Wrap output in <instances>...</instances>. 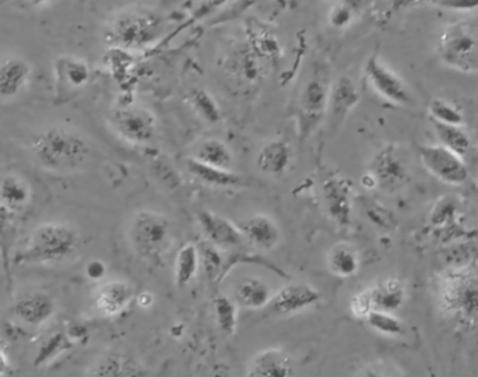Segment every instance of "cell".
I'll list each match as a JSON object with an SVG mask.
<instances>
[{
  "label": "cell",
  "instance_id": "33",
  "mask_svg": "<svg viewBox=\"0 0 478 377\" xmlns=\"http://www.w3.org/2000/svg\"><path fill=\"white\" fill-rule=\"evenodd\" d=\"M215 322L221 332L234 335L238 325V306L227 297H217L215 299Z\"/></svg>",
  "mask_w": 478,
  "mask_h": 377
},
{
  "label": "cell",
  "instance_id": "47",
  "mask_svg": "<svg viewBox=\"0 0 478 377\" xmlns=\"http://www.w3.org/2000/svg\"><path fill=\"white\" fill-rule=\"evenodd\" d=\"M7 371V361L6 356L4 353H0V373Z\"/></svg>",
  "mask_w": 478,
  "mask_h": 377
},
{
  "label": "cell",
  "instance_id": "31",
  "mask_svg": "<svg viewBox=\"0 0 478 377\" xmlns=\"http://www.w3.org/2000/svg\"><path fill=\"white\" fill-rule=\"evenodd\" d=\"M365 320L372 330L387 337H397L405 332V323L396 316L395 312L372 309Z\"/></svg>",
  "mask_w": 478,
  "mask_h": 377
},
{
  "label": "cell",
  "instance_id": "24",
  "mask_svg": "<svg viewBox=\"0 0 478 377\" xmlns=\"http://www.w3.org/2000/svg\"><path fill=\"white\" fill-rule=\"evenodd\" d=\"M369 297L374 309L396 312L406 301L405 284L400 279H387L369 289Z\"/></svg>",
  "mask_w": 478,
  "mask_h": 377
},
{
  "label": "cell",
  "instance_id": "6",
  "mask_svg": "<svg viewBox=\"0 0 478 377\" xmlns=\"http://www.w3.org/2000/svg\"><path fill=\"white\" fill-rule=\"evenodd\" d=\"M439 55L459 71H478V23H452L439 40Z\"/></svg>",
  "mask_w": 478,
  "mask_h": 377
},
{
  "label": "cell",
  "instance_id": "30",
  "mask_svg": "<svg viewBox=\"0 0 478 377\" xmlns=\"http://www.w3.org/2000/svg\"><path fill=\"white\" fill-rule=\"evenodd\" d=\"M436 135H438L439 141L445 147L451 148L459 156H464L470 150L472 140H470L469 133L464 129V126L456 125H444V123L434 122Z\"/></svg>",
  "mask_w": 478,
  "mask_h": 377
},
{
  "label": "cell",
  "instance_id": "28",
  "mask_svg": "<svg viewBox=\"0 0 478 377\" xmlns=\"http://www.w3.org/2000/svg\"><path fill=\"white\" fill-rule=\"evenodd\" d=\"M329 270L340 278L356 276L359 270V258L357 251L346 243L331 248L328 256Z\"/></svg>",
  "mask_w": 478,
  "mask_h": 377
},
{
  "label": "cell",
  "instance_id": "21",
  "mask_svg": "<svg viewBox=\"0 0 478 377\" xmlns=\"http://www.w3.org/2000/svg\"><path fill=\"white\" fill-rule=\"evenodd\" d=\"M292 146L280 138V140L270 141L262 148L256 158V164H258V168L267 175L282 176L292 165Z\"/></svg>",
  "mask_w": 478,
  "mask_h": 377
},
{
  "label": "cell",
  "instance_id": "46",
  "mask_svg": "<svg viewBox=\"0 0 478 377\" xmlns=\"http://www.w3.org/2000/svg\"><path fill=\"white\" fill-rule=\"evenodd\" d=\"M25 2L30 4L31 6L43 7L46 6V5H50L51 2H53V0H25Z\"/></svg>",
  "mask_w": 478,
  "mask_h": 377
},
{
  "label": "cell",
  "instance_id": "42",
  "mask_svg": "<svg viewBox=\"0 0 478 377\" xmlns=\"http://www.w3.org/2000/svg\"><path fill=\"white\" fill-rule=\"evenodd\" d=\"M367 215L371 218V221L375 222L378 227L387 228L389 224L390 215L384 214V210L380 207H371V209L367 210Z\"/></svg>",
  "mask_w": 478,
  "mask_h": 377
},
{
  "label": "cell",
  "instance_id": "3",
  "mask_svg": "<svg viewBox=\"0 0 478 377\" xmlns=\"http://www.w3.org/2000/svg\"><path fill=\"white\" fill-rule=\"evenodd\" d=\"M33 153L41 165L53 171H74L86 163L90 146L83 136L68 126L56 125L33 141Z\"/></svg>",
  "mask_w": 478,
  "mask_h": 377
},
{
  "label": "cell",
  "instance_id": "43",
  "mask_svg": "<svg viewBox=\"0 0 478 377\" xmlns=\"http://www.w3.org/2000/svg\"><path fill=\"white\" fill-rule=\"evenodd\" d=\"M105 273H107V267H105L102 261L92 260L87 266V276L91 279H101L105 276Z\"/></svg>",
  "mask_w": 478,
  "mask_h": 377
},
{
  "label": "cell",
  "instance_id": "34",
  "mask_svg": "<svg viewBox=\"0 0 478 377\" xmlns=\"http://www.w3.org/2000/svg\"><path fill=\"white\" fill-rule=\"evenodd\" d=\"M190 102L194 105L197 115L202 117L206 122L218 123L223 118L217 102L206 90L197 89L190 92Z\"/></svg>",
  "mask_w": 478,
  "mask_h": 377
},
{
  "label": "cell",
  "instance_id": "29",
  "mask_svg": "<svg viewBox=\"0 0 478 377\" xmlns=\"http://www.w3.org/2000/svg\"><path fill=\"white\" fill-rule=\"evenodd\" d=\"M196 158L207 165L223 169H231L234 163L230 147L225 145V141L218 140V138L206 140L197 150Z\"/></svg>",
  "mask_w": 478,
  "mask_h": 377
},
{
  "label": "cell",
  "instance_id": "44",
  "mask_svg": "<svg viewBox=\"0 0 478 377\" xmlns=\"http://www.w3.org/2000/svg\"><path fill=\"white\" fill-rule=\"evenodd\" d=\"M139 305L143 307H148L153 304V295L148 294V292H143V294L139 295Z\"/></svg>",
  "mask_w": 478,
  "mask_h": 377
},
{
  "label": "cell",
  "instance_id": "39",
  "mask_svg": "<svg viewBox=\"0 0 478 377\" xmlns=\"http://www.w3.org/2000/svg\"><path fill=\"white\" fill-rule=\"evenodd\" d=\"M231 0H202L197 5L196 9L194 10V14L187 20V25L194 24V23L200 22V20L206 19L207 15L213 14V13L220 10L221 7H225V5L230 4Z\"/></svg>",
  "mask_w": 478,
  "mask_h": 377
},
{
  "label": "cell",
  "instance_id": "19",
  "mask_svg": "<svg viewBox=\"0 0 478 377\" xmlns=\"http://www.w3.org/2000/svg\"><path fill=\"white\" fill-rule=\"evenodd\" d=\"M261 56L254 52L251 45H241L228 58V71L236 80L243 83H256L263 77V63Z\"/></svg>",
  "mask_w": 478,
  "mask_h": 377
},
{
  "label": "cell",
  "instance_id": "7",
  "mask_svg": "<svg viewBox=\"0 0 478 377\" xmlns=\"http://www.w3.org/2000/svg\"><path fill=\"white\" fill-rule=\"evenodd\" d=\"M329 90L322 76L311 77L298 99L297 123L301 138L310 137L328 114Z\"/></svg>",
  "mask_w": 478,
  "mask_h": 377
},
{
  "label": "cell",
  "instance_id": "25",
  "mask_svg": "<svg viewBox=\"0 0 478 377\" xmlns=\"http://www.w3.org/2000/svg\"><path fill=\"white\" fill-rule=\"evenodd\" d=\"M92 376L128 377L146 376L145 369L141 368L130 356L112 353L105 356L92 368Z\"/></svg>",
  "mask_w": 478,
  "mask_h": 377
},
{
  "label": "cell",
  "instance_id": "4",
  "mask_svg": "<svg viewBox=\"0 0 478 377\" xmlns=\"http://www.w3.org/2000/svg\"><path fill=\"white\" fill-rule=\"evenodd\" d=\"M79 233L65 222L38 225L25 245V260L33 263H59L72 258L79 248Z\"/></svg>",
  "mask_w": 478,
  "mask_h": 377
},
{
  "label": "cell",
  "instance_id": "20",
  "mask_svg": "<svg viewBox=\"0 0 478 377\" xmlns=\"http://www.w3.org/2000/svg\"><path fill=\"white\" fill-rule=\"evenodd\" d=\"M186 169L190 175L197 179L200 184H207V186L228 189V187H239L245 184V179L231 169L207 165L197 158H189L186 161Z\"/></svg>",
  "mask_w": 478,
  "mask_h": 377
},
{
  "label": "cell",
  "instance_id": "11",
  "mask_svg": "<svg viewBox=\"0 0 478 377\" xmlns=\"http://www.w3.org/2000/svg\"><path fill=\"white\" fill-rule=\"evenodd\" d=\"M371 174L377 179L378 186L393 193L402 189L408 179L405 161L400 158L395 147H387L380 151L372 161Z\"/></svg>",
  "mask_w": 478,
  "mask_h": 377
},
{
  "label": "cell",
  "instance_id": "35",
  "mask_svg": "<svg viewBox=\"0 0 478 377\" xmlns=\"http://www.w3.org/2000/svg\"><path fill=\"white\" fill-rule=\"evenodd\" d=\"M428 111L434 122L444 123V125L464 126V112L460 111L456 105L446 101V99H433L431 104H429Z\"/></svg>",
  "mask_w": 478,
  "mask_h": 377
},
{
  "label": "cell",
  "instance_id": "36",
  "mask_svg": "<svg viewBox=\"0 0 478 377\" xmlns=\"http://www.w3.org/2000/svg\"><path fill=\"white\" fill-rule=\"evenodd\" d=\"M197 248H199L200 267L205 271V276L210 281H215L220 277L223 266H225V261L221 258L217 246L207 240V242L200 243Z\"/></svg>",
  "mask_w": 478,
  "mask_h": 377
},
{
  "label": "cell",
  "instance_id": "12",
  "mask_svg": "<svg viewBox=\"0 0 478 377\" xmlns=\"http://www.w3.org/2000/svg\"><path fill=\"white\" fill-rule=\"evenodd\" d=\"M114 125L126 140L136 145L148 143L156 135V119L143 108H126L115 114Z\"/></svg>",
  "mask_w": 478,
  "mask_h": 377
},
{
  "label": "cell",
  "instance_id": "45",
  "mask_svg": "<svg viewBox=\"0 0 478 377\" xmlns=\"http://www.w3.org/2000/svg\"><path fill=\"white\" fill-rule=\"evenodd\" d=\"M362 184H364L367 189H374V187L378 186V182L377 179H375V176L372 175L371 172H369L367 175L362 176Z\"/></svg>",
  "mask_w": 478,
  "mask_h": 377
},
{
  "label": "cell",
  "instance_id": "5",
  "mask_svg": "<svg viewBox=\"0 0 478 377\" xmlns=\"http://www.w3.org/2000/svg\"><path fill=\"white\" fill-rule=\"evenodd\" d=\"M129 240L140 258L157 260L171 245V224L163 214L143 210L130 222Z\"/></svg>",
  "mask_w": 478,
  "mask_h": 377
},
{
  "label": "cell",
  "instance_id": "15",
  "mask_svg": "<svg viewBox=\"0 0 478 377\" xmlns=\"http://www.w3.org/2000/svg\"><path fill=\"white\" fill-rule=\"evenodd\" d=\"M359 101V92L354 81L347 76L339 77L329 90L328 112L333 125H341Z\"/></svg>",
  "mask_w": 478,
  "mask_h": 377
},
{
  "label": "cell",
  "instance_id": "1",
  "mask_svg": "<svg viewBox=\"0 0 478 377\" xmlns=\"http://www.w3.org/2000/svg\"><path fill=\"white\" fill-rule=\"evenodd\" d=\"M436 301L445 316L460 327L478 325V266L452 269L436 281Z\"/></svg>",
  "mask_w": 478,
  "mask_h": 377
},
{
  "label": "cell",
  "instance_id": "40",
  "mask_svg": "<svg viewBox=\"0 0 478 377\" xmlns=\"http://www.w3.org/2000/svg\"><path fill=\"white\" fill-rule=\"evenodd\" d=\"M431 2L454 12H473L478 9V0H431Z\"/></svg>",
  "mask_w": 478,
  "mask_h": 377
},
{
  "label": "cell",
  "instance_id": "10",
  "mask_svg": "<svg viewBox=\"0 0 478 377\" xmlns=\"http://www.w3.org/2000/svg\"><path fill=\"white\" fill-rule=\"evenodd\" d=\"M326 212L339 227H349L353 212V184L346 178H331L323 184Z\"/></svg>",
  "mask_w": 478,
  "mask_h": 377
},
{
  "label": "cell",
  "instance_id": "16",
  "mask_svg": "<svg viewBox=\"0 0 478 377\" xmlns=\"http://www.w3.org/2000/svg\"><path fill=\"white\" fill-rule=\"evenodd\" d=\"M294 363L292 356L282 348H269L254 355L248 366L252 377H292Z\"/></svg>",
  "mask_w": 478,
  "mask_h": 377
},
{
  "label": "cell",
  "instance_id": "2",
  "mask_svg": "<svg viewBox=\"0 0 478 377\" xmlns=\"http://www.w3.org/2000/svg\"><path fill=\"white\" fill-rule=\"evenodd\" d=\"M167 28L168 20L156 10L128 9L110 20L105 38L117 50L140 51L156 45Z\"/></svg>",
  "mask_w": 478,
  "mask_h": 377
},
{
  "label": "cell",
  "instance_id": "9",
  "mask_svg": "<svg viewBox=\"0 0 478 377\" xmlns=\"http://www.w3.org/2000/svg\"><path fill=\"white\" fill-rule=\"evenodd\" d=\"M364 71L367 80L382 99L397 105H410L413 102V97L402 77L387 68L378 56H371L367 61Z\"/></svg>",
  "mask_w": 478,
  "mask_h": 377
},
{
  "label": "cell",
  "instance_id": "17",
  "mask_svg": "<svg viewBox=\"0 0 478 377\" xmlns=\"http://www.w3.org/2000/svg\"><path fill=\"white\" fill-rule=\"evenodd\" d=\"M239 230L243 232L245 240L262 250L276 248L282 237L279 225L273 218L264 214H256L249 218L241 224Z\"/></svg>",
  "mask_w": 478,
  "mask_h": 377
},
{
  "label": "cell",
  "instance_id": "22",
  "mask_svg": "<svg viewBox=\"0 0 478 377\" xmlns=\"http://www.w3.org/2000/svg\"><path fill=\"white\" fill-rule=\"evenodd\" d=\"M31 68L20 58L0 61V97L17 96L30 79Z\"/></svg>",
  "mask_w": 478,
  "mask_h": 377
},
{
  "label": "cell",
  "instance_id": "32",
  "mask_svg": "<svg viewBox=\"0 0 478 377\" xmlns=\"http://www.w3.org/2000/svg\"><path fill=\"white\" fill-rule=\"evenodd\" d=\"M0 196L10 209L19 210L30 200V189L23 179L7 176L0 184Z\"/></svg>",
  "mask_w": 478,
  "mask_h": 377
},
{
  "label": "cell",
  "instance_id": "18",
  "mask_svg": "<svg viewBox=\"0 0 478 377\" xmlns=\"http://www.w3.org/2000/svg\"><path fill=\"white\" fill-rule=\"evenodd\" d=\"M14 312L27 325H41L53 317L55 302L45 292H31L15 304Z\"/></svg>",
  "mask_w": 478,
  "mask_h": 377
},
{
  "label": "cell",
  "instance_id": "27",
  "mask_svg": "<svg viewBox=\"0 0 478 377\" xmlns=\"http://www.w3.org/2000/svg\"><path fill=\"white\" fill-rule=\"evenodd\" d=\"M236 302L248 309H261L272 301V291L261 278H245L235 288Z\"/></svg>",
  "mask_w": 478,
  "mask_h": 377
},
{
  "label": "cell",
  "instance_id": "37",
  "mask_svg": "<svg viewBox=\"0 0 478 377\" xmlns=\"http://www.w3.org/2000/svg\"><path fill=\"white\" fill-rule=\"evenodd\" d=\"M358 17L356 10L347 4L346 0H340L331 7L328 14V23L334 30H344L353 24L354 20Z\"/></svg>",
  "mask_w": 478,
  "mask_h": 377
},
{
  "label": "cell",
  "instance_id": "14",
  "mask_svg": "<svg viewBox=\"0 0 478 377\" xmlns=\"http://www.w3.org/2000/svg\"><path fill=\"white\" fill-rule=\"evenodd\" d=\"M320 301V292L308 284H290L280 289L270 301V306L279 315H292L308 309Z\"/></svg>",
  "mask_w": 478,
  "mask_h": 377
},
{
  "label": "cell",
  "instance_id": "41",
  "mask_svg": "<svg viewBox=\"0 0 478 377\" xmlns=\"http://www.w3.org/2000/svg\"><path fill=\"white\" fill-rule=\"evenodd\" d=\"M372 309H374V306H372L369 291L361 292V294L356 295L353 297V301H351V312L357 317H364L365 319Z\"/></svg>",
  "mask_w": 478,
  "mask_h": 377
},
{
  "label": "cell",
  "instance_id": "38",
  "mask_svg": "<svg viewBox=\"0 0 478 377\" xmlns=\"http://www.w3.org/2000/svg\"><path fill=\"white\" fill-rule=\"evenodd\" d=\"M65 76L69 83L80 87L87 83L90 77L89 66L79 59H65Z\"/></svg>",
  "mask_w": 478,
  "mask_h": 377
},
{
  "label": "cell",
  "instance_id": "26",
  "mask_svg": "<svg viewBox=\"0 0 478 377\" xmlns=\"http://www.w3.org/2000/svg\"><path fill=\"white\" fill-rule=\"evenodd\" d=\"M200 269L199 248L194 243H186L179 249L175 258L174 281L178 288H186L196 277Z\"/></svg>",
  "mask_w": 478,
  "mask_h": 377
},
{
  "label": "cell",
  "instance_id": "13",
  "mask_svg": "<svg viewBox=\"0 0 478 377\" xmlns=\"http://www.w3.org/2000/svg\"><path fill=\"white\" fill-rule=\"evenodd\" d=\"M196 218L205 237L218 249L238 248L245 242L241 230L228 221L227 218L221 217L210 210H200Z\"/></svg>",
  "mask_w": 478,
  "mask_h": 377
},
{
  "label": "cell",
  "instance_id": "8",
  "mask_svg": "<svg viewBox=\"0 0 478 377\" xmlns=\"http://www.w3.org/2000/svg\"><path fill=\"white\" fill-rule=\"evenodd\" d=\"M418 156L424 168L439 181L448 184H462L469 178V169L459 154L445 146H423Z\"/></svg>",
  "mask_w": 478,
  "mask_h": 377
},
{
  "label": "cell",
  "instance_id": "23",
  "mask_svg": "<svg viewBox=\"0 0 478 377\" xmlns=\"http://www.w3.org/2000/svg\"><path fill=\"white\" fill-rule=\"evenodd\" d=\"M133 289L123 281L105 284L97 295V307L105 316H117L132 301Z\"/></svg>",
  "mask_w": 478,
  "mask_h": 377
}]
</instances>
